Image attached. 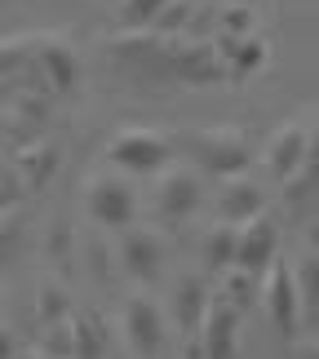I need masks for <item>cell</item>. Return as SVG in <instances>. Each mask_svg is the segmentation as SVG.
<instances>
[{
	"mask_svg": "<svg viewBox=\"0 0 319 359\" xmlns=\"http://www.w3.org/2000/svg\"><path fill=\"white\" fill-rule=\"evenodd\" d=\"M297 302H301V311L315 315L319 311V257H306V266L297 271Z\"/></svg>",
	"mask_w": 319,
	"mask_h": 359,
	"instance_id": "obj_4",
	"label": "cell"
},
{
	"mask_svg": "<svg viewBox=\"0 0 319 359\" xmlns=\"http://www.w3.org/2000/svg\"><path fill=\"white\" fill-rule=\"evenodd\" d=\"M306 133H301V129H288V133H275V142H271V173L275 177H284V182H288V177H293L297 173V164H301V156H306Z\"/></svg>",
	"mask_w": 319,
	"mask_h": 359,
	"instance_id": "obj_1",
	"label": "cell"
},
{
	"mask_svg": "<svg viewBox=\"0 0 319 359\" xmlns=\"http://www.w3.org/2000/svg\"><path fill=\"white\" fill-rule=\"evenodd\" d=\"M253 222V231H244V244H240V262H248V271H257L262 262H266L271 253H275V231L262 222V217L253 213L248 217Z\"/></svg>",
	"mask_w": 319,
	"mask_h": 359,
	"instance_id": "obj_3",
	"label": "cell"
},
{
	"mask_svg": "<svg viewBox=\"0 0 319 359\" xmlns=\"http://www.w3.org/2000/svg\"><path fill=\"white\" fill-rule=\"evenodd\" d=\"M297 284H293V275L280 271L275 275V284H271V320L275 328H284V333H293V324H297Z\"/></svg>",
	"mask_w": 319,
	"mask_h": 359,
	"instance_id": "obj_2",
	"label": "cell"
}]
</instances>
